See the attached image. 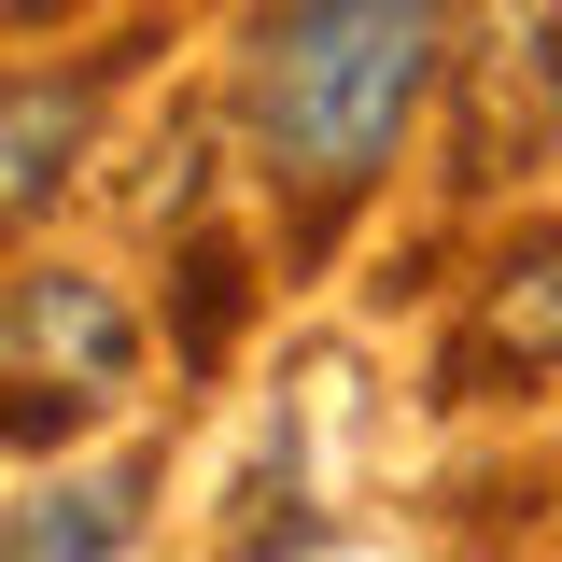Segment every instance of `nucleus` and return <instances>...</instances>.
Listing matches in <instances>:
<instances>
[{"mask_svg": "<svg viewBox=\"0 0 562 562\" xmlns=\"http://www.w3.org/2000/svg\"><path fill=\"white\" fill-rule=\"evenodd\" d=\"M422 85H436V0H268L239 57V113L295 198L338 211L408 140Z\"/></svg>", "mask_w": 562, "mask_h": 562, "instance_id": "f257e3e1", "label": "nucleus"}, {"mask_svg": "<svg viewBox=\"0 0 562 562\" xmlns=\"http://www.w3.org/2000/svg\"><path fill=\"white\" fill-rule=\"evenodd\" d=\"M0 338H14V380H43V366H57V394H113V380L140 366L127 310H113L99 281H70V268H14Z\"/></svg>", "mask_w": 562, "mask_h": 562, "instance_id": "f03ea898", "label": "nucleus"}, {"mask_svg": "<svg viewBox=\"0 0 562 562\" xmlns=\"http://www.w3.org/2000/svg\"><path fill=\"white\" fill-rule=\"evenodd\" d=\"M492 366L506 380H562V239H535V254L492 268L479 324L450 338V394H492Z\"/></svg>", "mask_w": 562, "mask_h": 562, "instance_id": "7ed1b4c3", "label": "nucleus"}, {"mask_svg": "<svg viewBox=\"0 0 562 562\" xmlns=\"http://www.w3.org/2000/svg\"><path fill=\"white\" fill-rule=\"evenodd\" d=\"M140 492H155V464H99V479L29 492V506H14V535H0V562H99V549H127Z\"/></svg>", "mask_w": 562, "mask_h": 562, "instance_id": "20e7f679", "label": "nucleus"}, {"mask_svg": "<svg viewBox=\"0 0 562 562\" xmlns=\"http://www.w3.org/2000/svg\"><path fill=\"white\" fill-rule=\"evenodd\" d=\"M85 140V85H14V169H0V198L43 211L57 198V155Z\"/></svg>", "mask_w": 562, "mask_h": 562, "instance_id": "39448f33", "label": "nucleus"}, {"mask_svg": "<svg viewBox=\"0 0 562 562\" xmlns=\"http://www.w3.org/2000/svg\"><path fill=\"white\" fill-rule=\"evenodd\" d=\"M14 14H29V29H43V14H85V0H14Z\"/></svg>", "mask_w": 562, "mask_h": 562, "instance_id": "423d86ee", "label": "nucleus"}, {"mask_svg": "<svg viewBox=\"0 0 562 562\" xmlns=\"http://www.w3.org/2000/svg\"><path fill=\"white\" fill-rule=\"evenodd\" d=\"M549 70H562V57H549Z\"/></svg>", "mask_w": 562, "mask_h": 562, "instance_id": "0eeeda50", "label": "nucleus"}]
</instances>
